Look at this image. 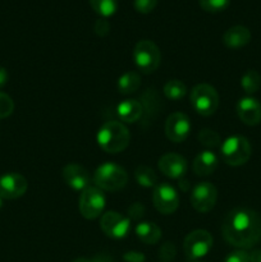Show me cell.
<instances>
[{"mask_svg": "<svg viewBox=\"0 0 261 262\" xmlns=\"http://www.w3.org/2000/svg\"><path fill=\"white\" fill-rule=\"evenodd\" d=\"M64 182L68 187H71L73 191L82 192L89 188L91 183V177L86 168L78 164H67L61 171Z\"/></svg>", "mask_w": 261, "mask_h": 262, "instance_id": "15", "label": "cell"}, {"mask_svg": "<svg viewBox=\"0 0 261 262\" xmlns=\"http://www.w3.org/2000/svg\"><path fill=\"white\" fill-rule=\"evenodd\" d=\"M135 178L141 187L151 188L158 184V176L155 171L147 165H138L135 170Z\"/></svg>", "mask_w": 261, "mask_h": 262, "instance_id": "22", "label": "cell"}, {"mask_svg": "<svg viewBox=\"0 0 261 262\" xmlns=\"http://www.w3.org/2000/svg\"><path fill=\"white\" fill-rule=\"evenodd\" d=\"M250 262H261V250H253L248 253Z\"/></svg>", "mask_w": 261, "mask_h": 262, "instance_id": "36", "label": "cell"}, {"mask_svg": "<svg viewBox=\"0 0 261 262\" xmlns=\"http://www.w3.org/2000/svg\"><path fill=\"white\" fill-rule=\"evenodd\" d=\"M153 202L155 209L163 215H171L179 206V196L171 184L163 182L158 183L153 192Z\"/></svg>", "mask_w": 261, "mask_h": 262, "instance_id": "9", "label": "cell"}, {"mask_svg": "<svg viewBox=\"0 0 261 262\" xmlns=\"http://www.w3.org/2000/svg\"><path fill=\"white\" fill-rule=\"evenodd\" d=\"M92 9L101 18H109L118 10V0H89Z\"/></svg>", "mask_w": 261, "mask_h": 262, "instance_id": "24", "label": "cell"}, {"mask_svg": "<svg viewBox=\"0 0 261 262\" xmlns=\"http://www.w3.org/2000/svg\"><path fill=\"white\" fill-rule=\"evenodd\" d=\"M136 235L145 245H156L161 238V229L151 222H141L136 227Z\"/></svg>", "mask_w": 261, "mask_h": 262, "instance_id": "20", "label": "cell"}, {"mask_svg": "<svg viewBox=\"0 0 261 262\" xmlns=\"http://www.w3.org/2000/svg\"><path fill=\"white\" fill-rule=\"evenodd\" d=\"M72 262H92V260H91V258L79 257V258H76V260H73Z\"/></svg>", "mask_w": 261, "mask_h": 262, "instance_id": "38", "label": "cell"}, {"mask_svg": "<svg viewBox=\"0 0 261 262\" xmlns=\"http://www.w3.org/2000/svg\"><path fill=\"white\" fill-rule=\"evenodd\" d=\"M136 67L142 73L150 74L159 68L161 61L160 49L151 40H141L133 49Z\"/></svg>", "mask_w": 261, "mask_h": 262, "instance_id": "6", "label": "cell"}, {"mask_svg": "<svg viewBox=\"0 0 261 262\" xmlns=\"http://www.w3.org/2000/svg\"><path fill=\"white\" fill-rule=\"evenodd\" d=\"M197 138H199V142L207 148H215L222 145L220 136L215 130L209 129V128L202 129L197 136Z\"/></svg>", "mask_w": 261, "mask_h": 262, "instance_id": "26", "label": "cell"}, {"mask_svg": "<svg viewBox=\"0 0 261 262\" xmlns=\"http://www.w3.org/2000/svg\"><path fill=\"white\" fill-rule=\"evenodd\" d=\"M159 0H133L136 10L141 14H148L153 12L158 5Z\"/></svg>", "mask_w": 261, "mask_h": 262, "instance_id": "30", "label": "cell"}, {"mask_svg": "<svg viewBox=\"0 0 261 262\" xmlns=\"http://www.w3.org/2000/svg\"><path fill=\"white\" fill-rule=\"evenodd\" d=\"M143 106L135 99H127L119 102L117 106V114L124 123H136L142 117Z\"/></svg>", "mask_w": 261, "mask_h": 262, "instance_id": "19", "label": "cell"}, {"mask_svg": "<svg viewBox=\"0 0 261 262\" xmlns=\"http://www.w3.org/2000/svg\"><path fill=\"white\" fill-rule=\"evenodd\" d=\"M128 214H129V219H133V220H140L141 217L145 215V206L143 205H141L140 202H135V204L132 205V206H129V209H128Z\"/></svg>", "mask_w": 261, "mask_h": 262, "instance_id": "32", "label": "cell"}, {"mask_svg": "<svg viewBox=\"0 0 261 262\" xmlns=\"http://www.w3.org/2000/svg\"><path fill=\"white\" fill-rule=\"evenodd\" d=\"M2 206H3V199L0 197V209H2Z\"/></svg>", "mask_w": 261, "mask_h": 262, "instance_id": "39", "label": "cell"}, {"mask_svg": "<svg viewBox=\"0 0 261 262\" xmlns=\"http://www.w3.org/2000/svg\"><path fill=\"white\" fill-rule=\"evenodd\" d=\"M163 92L168 100L178 101V100L183 99V97L186 96L187 87L186 84L182 81H179V79H170V81H168L164 84Z\"/></svg>", "mask_w": 261, "mask_h": 262, "instance_id": "23", "label": "cell"}, {"mask_svg": "<svg viewBox=\"0 0 261 262\" xmlns=\"http://www.w3.org/2000/svg\"><path fill=\"white\" fill-rule=\"evenodd\" d=\"M251 41V32L245 26H233L223 35V43L228 49H241Z\"/></svg>", "mask_w": 261, "mask_h": 262, "instance_id": "17", "label": "cell"}, {"mask_svg": "<svg viewBox=\"0 0 261 262\" xmlns=\"http://www.w3.org/2000/svg\"><path fill=\"white\" fill-rule=\"evenodd\" d=\"M100 147L109 154H119L128 147L130 133L122 122L110 120L101 125L96 136Z\"/></svg>", "mask_w": 261, "mask_h": 262, "instance_id": "2", "label": "cell"}, {"mask_svg": "<svg viewBox=\"0 0 261 262\" xmlns=\"http://www.w3.org/2000/svg\"><path fill=\"white\" fill-rule=\"evenodd\" d=\"M199 4L205 12L219 13L229 7L230 0H199Z\"/></svg>", "mask_w": 261, "mask_h": 262, "instance_id": "27", "label": "cell"}, {"mask_svg": "<svg viewBox=\"0 0 261 262\" xmlns=\"http://www.w3.org/2000/svg\"><path fill=\"white\" fill-rule=\"evenodd\" d=\"M92 262H114L113 258L110 256L105 255V253H101V255H97L95 256L94 258H91Z\"/></svg>", "mask_w": 261, "mask_h": 262, "instance_id": "37", "label": "cell"}, {"mask_svg": "<svg viewBox=\"0 0 261 262\" xmlns=\"http://www.w3.org/2000/svg\"><path fill=\"white\" fill-rule=\"evenodd\" d=\"M217 164H219L217 156L212 151L205 150L194 158L193 164H192V169H193L196 176L206 177L216 170Z\"/></svg>", "mask_w": 261, "mask_h": 262, "instance_id": "18", "label": "cell"}, {"mask_svg": "<svg viewBox=\"0 0 261 262\" xmlns=\"http://www.w3.org/2000/svg\"><path fill=\"white\" fill-rule=\"evenodd\" d=\"M261 86V76L258 74V72L250 69V71L246 72L245 74L241 78V87L243 89V91L247 95H252L255 92L258 91Z\"/></svg>", "mask_w": 261, "mask_h": 262, "instance_id": "25", "label": "cell"}, {"mask_svg": "<svg viewBox=\"0 0 261 262\" xmlns=\"http://www.w3.org/2000/svg\"><path fill=\"white\" fill-rule=\"evenodd\" d=\"M177 250L176 246L170 242H165L159 250V257L161 258L164 262H170L176 258Z\"/></svg>", "mask_w": 261, "mask_h": 262, "instance_id": "29", "label": "cell"}, {"mask_svg": "<svg viewBox=\"0 0 261 262\" xmlns=\"http://www.w3.org/2000/svg\"><path fill=\"white\" fill-rule=\"evenodd\" d=\"M123 260L125 262H145L146 257L142 252H137V251H129L123 255Z\"/></svg>", "mask_w": 261, "mask_h": 262, "instance_id": "34", "label": "cell"}, {"mask_svg": "<svg viewBox=\"0 0 261 262\" xmlns=\"http://www.w3.org/2000/svg\"><path fill=\"white\" fill-rule=\"evenodd\" d=\"M224 239L238 250L253 247L261 239V217L245 207L234 209L225 216L222 227Z\"/></svg>", "mask_w": 261, "mask_h": 262, "instance_id": "1", "label": "cell"}, {"mask_svg": "<svg viewBox=\"0 0 261 262\" xmlns=\"http://www.w3.org/2000/svg\"><path fill=\"white\" fill-rule=\"evenodd\" d=\"M13 112H14V102H13L12 97L5 92L0 91V119L8 118L9 115H12Z\"/></svg>", "mask_w": 261, "mask_h": 262, "instance_id": "28", "label": "cell"}, {"mask_svg": "<svg viewBox=\"0 0 261 262\" xmlns=\"http://www.w3.org/2000/svg\"><path fill=\"white\" fill-rule=\"evenodd\" d=\"M216 187L210 182H201L196 184L191 193V205L196 211L205 214L214 209L216 204Z\"/></svg>", "mask_w": 261, "mask_h": 262, "instance_id": "11", "label": "cell"}, {"mask_svg": "<svg viewBox=\"0 0 261 262\" xmlns=\"http://www.w3.org/2000/svg\"><path fill=\"white\" fill-rule=\"evenodd\" d=\"M141 86V77L137 72H127L118 79V91L122 95H129L137 91Z\"/></svg>", "mask_w": 261, "mask_h": 262, "instance_id": "21", "label": "cell"}, {"mask_svg": "<svg viewBox=\"0 0 261 262\" xmlns=\"http://www.w3.org/2000/svg\"><path fill=\"white\" fill-rule=\"evenodd\" d=\"M95 32L99 36H106L110 31V23L107 22L106 18H99V19L95 22L94 27Z\"/></svg>", "mask_w": 261, "mask_h": 262, "instance_id": "33", "label": "cell"}, {"mask_svg": "<svg viewBox=\"0 0 261 262\" xmlns=\"http://www.w3.org/2000/svg\"><path fill=\"white\" fill-rule=\"evenodd\" d=\"M189 102L194 112L202 117H210L219 106V95L216 90L206 83H200L192 89Z\"/></svg>", "mask_w": 261, "mask_h": 262, "instance_id": "5", "label": "cell"}, {"mask_svg": "<svg viewBox=\"0 0 261 262\" xmlns=\"http://www.w3.org/2000/svg\"><path fill=\"white\" fill-rule=\"evenodd\" d=\"M8 79H9L8 71L4 68V67H0V89H2V87H4L5 84L8 83Z\"/></svg>", "mask_w": 261, "mask_h": 262, "instance_id": "35", "label": "cell"}, {"mask_svg": "<svg viewBox=\"0 0 261 262\" xmlns=\"http://www.w3.org/2000/svg\"><path fill=\"white\" fill-rule=\"evenodd\" d=\"M28 188L27 179L18 173H7L0 177V197L15 200L22 197Z\"/></svg>", "mask_w": 261, "mask_h": 262, "instance_id": "13", "label": "cell"}, {"mask_svg": "<svg viewBox=\"0 0 261 262\" xmlns=\"http://www.w3.org/2000/svg\"><path fill=\"white\" fill-rule=\"evenodd\" d=\"M223 262H250V257L248 252H246L245 250H235L230 252Z\"/></svg>", "mask_w": 261, "mask_h": 262, "instance_id": "31", "label": "cell"}, {"mask_svg": "<svg viewBox=\"0 0 261 262\" xmlns=\"http://www.w3.org/2000/svg\"><path fill=\"white\" fill-rule=\"evenodd\" d=\"M237 114L241 122L246 125L260 124L261 122V104L253 97H242L237 102Z\"/></svg>", "mask_w": 261, "mask_h": 262, "instance_id": "16", "label": "cell"}, {"mask_svg": "<svg viewBox=\"0 0 261 262\" xmlns=\"http://www.w3.org/2000/svg\"><path fill=\"white\" fill-rule=\"evenodd\" d=\"M214 238L207 230L197 229L189 233L183 243V250L189 260L197 261L211 251Z\"/></svg>", "mask_w": 261, "mask_h": 262, "instance_id": "7", "label": "cell"}, {"mask_svg": "<svg viewBox=\"0 0 261 262\" xmlns=\"http://www.w3.org/2000/svg\"><path fill=\"white\" fill-rule=\"evenodd\" d=\"M79 212L84 219L94 220L104 214L105 196L100 188L96 186H90L81 192L79 196Z\"/></svg>", "mask_w": 261, "mask_h": 262, "instance_id": "8", "label": "cell"}, {"mask_svg": "<svg viewBox=\"0 0 261 262\" xmlns=\"http://www.w3.org/2000/svg\"><path fill=\"white\" fill-rule=\"evenodd\" d=\"M159 170L165 177L171 179H182L187 173L188 164L182 155L168 152L159 159Z\"/></svg>", "mask_w": 261, "mask_h": 262, "instance_id": "14", "label": "cell"}, {"mask_svg": "<svg viewBox=\"0 0 261 262\" xmlns=\"http://www.w3.org/2000/svg\"><path fill=\"white\" fill-rule=\"evenodd\" d=\"M193 262H200V261H193Z\"/></svg>", "mask_w": 261, "mask_h": 262, "instance_id": "40", "label": "cell"}, {"mask_svg": "<svg viewBox=\"0 0 261 262\" xmlns=\"http://www.w3.org/2000/svg\"><path fill=\"white\" fill-rule=\"evenodd\" d=\"M191 120L184 113H173L165 122V135L171 142L181 143L191 132Z\"/></svg>", "mask_w": 261, "mask_h": 262, "instance_id": "12", "label": "cell"}, {"mask_svg": "<svg viewBox=\"0 0 261 262\" xmlns=\"http://www.w3.org/2000/svg\"><path fill=\"white\" fill-rule=\"evenodd\" d=\"M92 181H94L95 186L101 191L117 192L125 187L128 182V174L124 168L118 164L106 161L97 166Z\"/></svg>", "mask_w": 261, "mask_h": 262, "instance_id": "3", "label": "cell"}, {"mask_svg": "<svg viewBox=\"0 0 261 262\" xmlns=\"http://www.w3.org/2000/svg\"><path fill=\"white\" fill-rule=\"evenodd\" d=\"M130 219L117 211H107L101 215L100 228L105 235L113 239H123L130 232Z\"/></svg>", "mask_w": 261, "mask_h": 262, "instance_id": "10", "label": "cell"}, {"mask_svg": "<svg viewBox=\"0 0 261 262\" xmlns=\"http://www.w3.org/2000/svg\"><path fill=\"white\" fill-rule=\"evenodd\" d=\"M250 141L243 136H232L228 137L220 145V156L227 165L241 166L248 161L251 158Z\"/></svg>", "mask_w": 261, "mask_h": 262, "instance_id": "4", "label": "cell"}]
</instances>
